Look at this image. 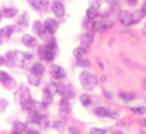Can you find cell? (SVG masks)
<instances>
[{
  "label": "cell",
  "mask_w": 146,
  "mask_h": 134,
  "mask_svg": "<svg viewBox=\"0 0 146 134\" xmlns=\"http://www.w3.org/2000/svg\"><path fill=\"white\" fill-rule=\"evenodd\" d=\"M37 51L39 56L42 57L43 61L46 63H53L56 56L59 54V46H57V40L54 37L47 39L42 46H37Z\"/></svg>",
  "instance_id": "obj_1"
},
{
  "label": "cell",
  "mask_w": 146,
  "mask_h": 134,
  "mask_svg": "<svg viewBox=\"0 0 146 134\" xmlns=\"http://www.w3.org/2000/svg\"><path fill=\"white\" fill-rule=\"evenodd\" d=\"M78 79H79V83H80L82 89H83L85 91H88V93L92 91V90H95V87H96L98 83H99V79H98L96 74H95L93 72H90V70H82V72L79 73Z\"/></svg>",
  "instance_id": "obj_2"
},
{
  "label": "cell",
  "mask_w": 146,
  "mask_h": 134,
  "mask_svg": "<svg viewBox=\"0 0 146 134\" xmlns=\"http://www.w3.org/2000/svg\"><path fill=\"white\" fill-rule=\"evenodd\" d=\"M5 64L23 69V67L26 66V61H25V57H23V51H20V50H9L5 54Z\"/></svg>",
  "instance_id": "obj_3"
},
{
  "label": "cell",
  "mask_w": 146,
  "mask_h": 134,
  "mask_svg": "<svg viewBox=\"0 0 146 134\" xmlns=\"http://www.w3.org/2000/svg\"><path fill=\"white\" fill-rule=\"evenodd\" d=\"M93 114L99 118H109V120H119L120 113L115 108L106 107V106H96L93 110Z\"/></svg>",
  "instance_id": "obj_4"
},
{
  "label": "cell",
  "mask_w": 146,
  "mask_h": 134,
  "mask_svg": "<svg viewBox=\"0 0 146 134\" xmlns=\"http://www.w3.org/2000/svg\"><path fill=\"white\" fill-rule=\"evenodd\" d=\"M59 29V20L56 17H46L43 20V36L42 39H50L54 36V33Z\"/></svg>",
  "instance_id": "obj_5"
},
{
  "label": "cell",
  "mask_w": 146,
  "mask_h": 134,
  "mask_svg": "<svg viewBox=\"0 0 146 134\" xmlns=\"http://www.w3.org/2000/svg\"><path fill=\"white\" fill-rule=\"evenodd\" d=\"M112 27H113V22H110L109 19L98 17V19L92 20V23H90V30L93 33H105V32L110 30Z\"/></svg>",
  "instance_id": "obj_6"
},
{
  "label": "cell",
  "mask_w": 146,
  "mask_h": 134,
  "mask_svg": "<svg viewBox=\"0 0 146 134\" xmlns=\"http://www.w3.org/2000/svg\"><path fill=\"white\" fill-rule=\"evenodd\" d=\"M50 10L53 13V16L60 22H64L66 19V7H64V3L63 0H53V2H50Z\"/></svg>",
  "instance_id": "obj_7"
},
{
  "label": "cell",
  "mask_w": 146,
  "mask_h": 134,
  "mask_svg": "<svg viewBox=\"0 0 146 134\" xmlns=\"http://www.w3.org/2000/svg\"><path fill=\"white\" fill-rule=\"evenodd\" d=\"M49 74L56 81H63L66 79V76H67L66 70L63 69V66H60V64H52L49 67Z\"/></svg>",
  "instance_id": "obj_8"
},
{
  "label": "cell",
  "mask_w": 146,
  "mask_h": 134,
  "mask_svg": "<svg viewBox=\"0 0 146 134\" xmlns=\"http://www.w3.org/2000/svg\"><path fill=\"white\" fill-rule=\"evenodd\" d=\"M20 43H22L26 49H29V50H32V49H37V46H39L36 36H33V34H30V33H25V34H22V36H20Z\"/></svg>",
  "instance_id": "obj_9"
},
{
  "label": "cell",
  "mask_w": 146,
  "mask_h": 134,
  "mask_svg": "<svg viewBox=\"0 0 146 134\" xmlns=\"http://www.w3.org/2000/svg\"><path fill=\"white\" fill-rule=\"evenodd\" d=\"M0 84L5 86L6 89L12 90L16 87V80L13 79V76H10L7 72L5 70H0Z\"/></svg>",
  "instance_id": "obj_10"
},
{
  "label": "cell",
  "mask_w": 146,
  "mask_h": 134,
  "mask_svg": "<svg viewBox=\"0 0 146 134\" xmlns=\"http://www.w3.org/2000/svg\"><path fill=\"white\" fill-rule=\"evenodd\" d=\"M57 111H59V117L66 120V117L70 113V101L63 99V97H60V100L57 103Z\"/></svg>",
  "instance_id": "obj_11"
},
{
  "label": "cell",
  "mask_w": 146,
  "mask_h": 134,
  "mask_svg": "<svg viewBox=\"0 0 146 134\" xmlns=\"http://www.w3.org/2000/svg\"><path fill=\"white\" fill-rule=\"evenodd\" d=\"M93 40H95V33H93L92 30H88V32H85V33L80 36V46L88 50V49L92 47Z\"/></svg>",
  "instance_id": "obj_12"
},
{
  "label": "cell",
  "mask_w": 146,
  "mask_h": 134,
  "mask_svg": "<svg viewBox=\"0 0 146 134\" xmlns=\"http://www.w3.org/2000/svg\"><path fill=\"white\" fill-rule=\"evenodd\" d=\"M136 97H137L136 93H133V91H127V90H120V91L117 93V99H119L123 104H130L132 101L136 100Z\"/></svg>",
  "instance_id": "obj_13"
},
{
  "label": "cell",
  "mask_w": 146,
  "mask_h": 134,
  "mask_svg": "<svg viewBox=\"0 0 146 134\" xmlns=\"http://www.w3.org/2000/svg\"><path fill=\"white\" fill-rule=\"evenodd\" d=\"M17 103H19L20 108H22L23 111H26V113L35 110V107H36V100H33L32 96H29V97H26V99H22V100H19Z\"/></svg>",
  "instance_id": "obj_14"
},
{
  "label": "cell",
  "mask_w": 146,
  "mask_h": 134,
  "mask_svg": "<svg viewBox=\"0 0 146 134\" xmlns=\"http://www.w3.org/2000/svg\"><path fill=\"white\" fill-rule=\"evenodd\" d=\"M117 22L123 26H132V12L130 10H120L117 14Z\"/></svg>",
  "instance_id": "obj_15"
},
{
  "label": "cell",
  "mask_w": 146,
  "mask_h": 134,
  "mask_svg": "<svg viewBox=\"0 0 146 134\" xmlns=\"http://www.w3.org/2000/svg\"><path fill=\"white\" fill-rule=\"evenodd\" d=\"M29 73L43 77V74L46 73V67H44V64H43L42 61H35V63H32L30 67H29Z\"/></svg>",
  "instance_id": "obj_16"
},
{
  "label": "cell",
  "mask_w": 146,
  "mask_h": 134,
  "mask_svg": "<svg viewBox=\"0 0 146 134\" xmlns=\"http://www.w3.org/2000/svg\"><path fill=\"white\" fill-rule=\"evenodd\" d=\"M53 97H54V94L47 89V87H44L43 89V91H42V99H40V103H42V106L46 108V107H49L52 103H53Z\"/></svg>",
  "instance_id": "obj_17"
},
{
  "label": "cell",
  "mask_w": 146,
  "mask_h": 134,
  "mask_svg": "<svg viewBox=\"0 0 146 134\" xmlns=\"http://www.w3.org/2000/svg\"><path fill=\"white\" fill-rule=\"evenodd\" d=\"M29 5L36 12H43L50 6V0H29Z\"/></svg>",
  "instance_id": "obj_18"
},
{
  "label": "cell",
  "mask_w": 146,
  "mask_h": 134,
  "mask_svg": "<svg viewBox=\"0 0 146 134\" xmlns=\"http://www.w3.org/2000/svg\"><path fill=\"white\" fill-rule=\"evenodd\" d=\"M145 17H146V10H145L143 7L132 10V26H133V24H137V23H140V22H142Z\"/></svg>",
  "instance_id": "obj_19"
},
{
  "label": "cell",
  "mask_w": 146,
  "mask_h": 134,
  "mask_svg": "<svg viewBox=\"0 0 146 134\" xmlns=\"http://www.w3.org/2000/svg\"><path fill=\"white\" fill-rule=\"evenodd\" d=\"M30 13L29 12H22L20 14H19V17H17V26L19 27H23V29H26V27H29L30 26Z\"/></svg>",
  "instance_id": "obj_20"
},
{
  "label": "cell",
  "mask_w": 146,
  "mask_h": 134,
  "mask_svg": "<svg viewBox=\"0 0 146 134\" xmlns=\"http://www.w3.org/2000/svg\"><path fill=\"white\" fill-rule=\"evenodd\" d=\"M0 13H2L3 19H13L19 14V9L15 6H7V7H3L0 10Z\"/></svg>",
  "instance_id": "obj_21"
},
{
  "label": "cell",
  "mask_w": 146,
  "mask_h": 134,
  "mask_svg": "<svg viewBox=\"0 0 146 134\" xmlns=\"http://www.w3.org/2000/svg\"><path fill=\"white\" fill-rule=\"evenodd\" d=\"M15 32H16V26H13V24H7V26H3L2 29H0V34H2V39L3 40L12 39V36L15 34Z\"/></svg>",
  "instance_id": "obj_22"
},
{
  "label": "cell",
  "mask_w": 146,
  "mask_h": 134,
  "mask_svg": "<svg viewBox=\"0 0 146 134\" xmlns=\"http://www.w3.org/2000/svg\"><path fill=\"white\" fill-rule=\"evenodd\" d=\"M79 103H80L82 107L89 108V107H92V104H93V99H92V96H90L88 91H85V93H80V94H79Z\"/></svg>",
  "instance_id": "obj_23"
},
{
  "label": "cell",
  "mask_w": 146,
  "mask_h": 134,
  "mask_svg": "<svg viewBox=\"0 0 146 134\" xmlns=\"http://www.w3.org/2000/svg\"><path fill=\"white\" fill-rule=\"evenodd\" d=\"M30 27H32V32L35 33L33 36H36V37H42V36H43V20L36 19V20L30 24Z\"/></svg>",
  "instance_id": "obj_24"
},
{
  "label": "cell",
  "mask_w": 146,
  "mask_h": 134,
  "mask_svg": "<svg viewBox=\"0 0 146 134\" xmlns=\"http://www.w3.org/2000/svg\"><path fill=\"white\" fill-rule=\"evenodd\" d=\"M86 53H88V50L85 47H82V46H78V47H75L72 50V56L75 57L76 61L82 60V58H86Z\"/></svg>",
  "instance_id": "obj_25"
},
{
  "label": "cell",
  "mask_w": 146,
  "mask_h": 134,
  "mask_svg": "<svg viewBox=\"0 0 146 134\" xmlns=\"http://www.w3.org/2000/svg\"><path fill=\"white\" fill-rule=\"evenodd\" d=\"M40 116H42V111H39V110H32V111H29V113H27V120H26L27 124H37Z\"/></svg>",
  "instance_id": "obj_26"
},
{
  "label": "cell",
  "mask_w": 146,
  "mask_h": 134,
  "mask_svg": "<svg viewBox=\"0 0 146 134\" xmlns=\"http://www.w3.org/2000/svg\"><path fill=\"white\" fill-rule=\"evenodd\" d=\"M50 127H53L54 130H57L59 133H62L63 130H66V127H67V124H66V120L64 118H56V120H53L52 121V125Z\"/></svg>",
  "instance_id": "obj_27"
},
{
  "label": "cell",
  "mask_w": 146,
  "mask_h": 134,
  "mask_svg": "<svg viewBox=\"0 0 146 134\" xmlns=\"http://www.w3.org/2000/svg\"><path fill=\"white\" fill-rule=\"evenodd\" d=\"M98 17H99V10L95 9V7H92V6H89V7L86 9L85 19H88L89 22H92V20H95V19H98Z\"/></svg>",
  "instance_id": "obj_28"
},
{
  "label": "cell",
  "mask_w": 146,
  "mask_h": 134,
  "mask_svg": "<svg viewBox=\"0 0 146 134\" xmlns=\"http://www.w3.org/2000/svg\"><path fill=\"white\" fill-rule=\"evenodd\" d=\"M26 80H27V83H29L30 86H33V87H39V86L42 84V77H40V76H36V74H32V73L27 74Z\"/></svg>",
  "instance_id": "obj_29"
},
{
  "label": "cell",
  "mask_w": 146,
  "mask_h": 134,
  "mask_svg": "<svg viewBox=\"0 0 146 134\" xmlns=\"http://www.w3.org/2000/svg\"><path fill=\"white\" fill-rule=\"evenodd\" d=\"M37 125H39L40 128H49V127L52 125V121H50L49 116H46V114L42 113V116H40V118H39V121H37Z\"/></svg>",
  "instance_id": "obj_30"
},
{
  "label": "cell",
  "mask_w": 146,
  "mask_h": 134,
  "mask_svg": "<svg viewBox=\"0 0 146 134\" xmlns=\"http://www.w3.org/2000/svg\"><path fill=\"white\" fill-rule=\"evenodd\" d=\"M27 121H20V120H16L12 125V130H16V131H22V133H26L27 130Z\"/></svg>",
  "instance_id": "obj_31"
},
{
  "label": "cell",
  "mask_w": 146,
  "mask_h": 134,
  "mask_svg": "<svg viewBox=\"0 0 146 134\" xmlns=\"http://www.w3.org/2000/svg\"><path fill=\"white\" fill-rule=\"evenodd\" d=\"M129 110H130L132 114H136V116H145L146 114V106H132Z\"/></svg>",
  "instance_id": "obj_32"
},
{
  "label": "cell",
  "mask_w": 146,
  "mask_h": 134,
  "mask_svg": "<svg viewBox=\"0 0 146 134\" xmlns=\"http://www.w3.org/2000/svg\"><path fill=\"white\" fill-rule=\"evenodd\" d=\"M75 96H76V93H75V90H73L70 86H67L66 84V89H64V94H63V99H66V100H72V99H75Z\"/></svg>",
  "instance_id": "obj_33"
},
{
  "label": "cell",
  "mask_w": 146,
  "mask_h": 134,
  "mask_svg": "<svg viewBox=\"0 0 146 134\" xmlns=\"http://www.w3.org/2000/svg\"><path fill=\"white\" fill-rule=\"evenodd\" d=\"M78 67H80L83 70H89V67H92V63L88 58H82V60H78Z\"/></svg>",
  "instance_id": "obj_34"
},
{
  "label": "cell",
  "mask_w": 146,
  "mask_h": 134,
  "mask_svg": "<svg viewBox=\"0 0 146 134\" xmlns=\"http://www.w3.org/2000/svg\"><path fill=\"white\" fill-rule=\"evenodd\" d=\"M66 131H67V134H80V128L76 124H69L66 127Z\"/></svg>",
  "instance_id": "obj_35"
},
{
  "label": "cell",
  "mask_w": 146,
  "mask_h": 134,
  "mask_svg": "<svg viewBox=\"0 0 146 134\" xmlns=\"http://www.w3.org/2000/svg\"><path fill=\"white\" fill-rule=\"evenodd\" d=\"M120 37L122 39H125V40H129V41H137V37H135L132 33H129V32H122L120 33Z\"/></svg>",
  "instance_id": "obj_36"
},
{
  "label": "cell",
  "mask_w": 146,
  "mask_h": 134,
  "mask_svg": "<svg viewBox=\"0 0 146 134\" xmlns=\"http://www.w3.org/2000/svg\"><path fill=\"white\" fill-rule=\"evenodd\" d=\"M89 134H109L108 128H102V127H92L89 130Z\"/></svg>",
  "instance_id": "obj_37"
},
{
  "label": "cell",
  "mask_w": 146,
  "mask_h": 134,
  "mask_svg": "<svg viewBox=\"0 0 146 134\" xmlns=\"http://www.w3.org/2000/svg\"><path fill=\"white\" fill-rule=\"evenodd\" d=\"M119 127H129L130 125V118L129 117H123V118H119V123H117Z\"/></svg>",
  "instance_id": "obj_38"
},
{
  "label": "cell",
  "mask_w": 146,
  "mask_h": 134,
  "mask_svg": "<svg viewBox=\"0 0 146 134\" xmlns=\"http://www.w3.org/2000/svg\"><path fill=\"white\" fill-rule=\"evenodd\" d=\"M7 106H9V101H7V99H0V114H3V113L6 111Z\"/></svg>",
  "instance_id": "obj_39"
},
{
  "label": "cell",
  "mask_w": 146,
  "mask_h": 134,
  "mask_svg": "<svg viewBox=\"0 0 146 134\" xmlns=\"http://www.w3.org/2000/svg\"><path fill=\"white\" fill-rule=\"evenodd\" d=\"M102 5H103V0H89V6H92L98 10L102 7Z\"/></svg>",
  "instance_id": "obj_40"
},
{
  "label": "cell",
  "mask_w": 146,
  "mask_h": 134,
  "mask_svg": "<svg viewBox=\"0 0 146 134\" xmlns=\"http://www.w3.org/2000/svg\"><path fill=\"white\" fill-rule=\"evenodd\" d=\"M102 94H103V97L108 99V100H113V99H115V96L112 94V91L108 90V89H103V90H102Z\"/></svg>",
  "instance_id": "obj_41"
},
{
  "label": "cell",
  "mask_w": 146,
  "mask_h": 134,
  "mask_svg": "<svg viewBox=\"0 0 146 134\" xmlns=\"http://www.w3.org/2000/svg\"><path fill=\"white\" fill-rule=\"evenodd\" d=\"M126 2V5L129 6V7H132V9H135L137 5H139V0H125Z\"/></svg>",
  "instance_id": "obj_42"
},
{
  "label": "cell",
  "mask_w": 146,
  "mask_h": 134,
  "mask_svg": "<svg viewBox=\"0 0 146 134\" xmlns=\"http://www.w3.org/2000/svg\"><path fill=\"white\" fill-rule=\"evenodd\" d=\"M26 134H40V131L37 128H35V127H27Z\"/></svg>",
  "instance_id": "obj_43"
},
{
  "label": "cell",
  "mask_w": 146,
  "mask_h": 134,
  "mask_svg": "<svg viewBox=\"0 0 146 134\" xmlns=\"http://www.w3.org/2000/svg\"><path fill=\"white\" fill-rule=\"evenodd\" d=\"M99 83H100V84L108 83V77H106V76H100V77H99Z\"/></svg>",
  "instance_id": "obj_44"
},
{
  "label": "cell",
  "mask_w": 146,
  "mask_h": 134,
  "mask_svg": "<svg viewBox=\"0 0 146 134\" xmlns=\"http://www.w3.org/2000/svg\"><path fill=\"white\" fill-rule=\"evenodd\" d=\"M109 134H125V133H123L122 130H112Z\"/></svg>",
  "instance_id": "obj_45"
},
{
  "label": "cell",
  "mask_w": 146,
  "mask_h": 134,
  "mask_svg": "<svg viewBox=\"0 0 146 134\" xmlns=\"http://www.w3.org/2000/svg\"><path fill=\"white\" fill-rule=\"evenodd\" d=\"M139 134H146V127H145V125H140V130H139Z\"/></svg>",
  "instance_id": "obj_46"
},
{
  "label": "cell",
  "mask_w": 146,
  "mask_h": 134,
  "mask_svg": "<svg viewBox=\"0 0 146 134\" xmlns=\"http://www.w3.org/2000/svg\"><path fill=\"white\" fill-rule=\"evenodd\" d=\"M142 87H143V90H146V77H143V80H142Z\"/></svg>",
  "instance_id": "obj_47"
},
{
  "label": "cell",
  "mask_w": 146,
  "mask_h": 134,
  "mask_svg": "<svg viewBox=\"0 0 146 134\" xmlns=\"http://www.w3.org/2000/svg\"><path fill=\"white\" fill-rule=\"evenodd\" d=\"M139 124H140V125H145V127H146V118H142V120L139 121Z\"/></svg>",
  "instance_id": "obj_48"
},
{
  "label": "cell",
  "mask_w": 146,
  "mask_h": 134,
  "mask_svg": "<svg viewBox=\"0 0 146 134\" xmlns=\"http://www.w3.org/2000/svg\"><path fill=\"white\" fill-rule=\"evenodd\" d=\"M2 64H5V56L0 54V66H2Z\"/></svg>",
  "instance_id": "obj_49"
},
{
  "label": "cell",
  "mask_w": 146,
  "mask_h": 134,
  "mask_svg": "<svg viewBox=\"0 0 146 134\" xmlns=\"http://www.w3.org/2000/svg\"><path fill=\"white\" fill-rule=\"evenodd\" d=\"M10 134H23V133H22V131H16V130H12Z\"/></svg>",
  "instance_id": "obj_50"
},
{
  "label": "cell",
  "mask_w": 146,
  "mask_h": 134,
  "mask_svg": "<svg viewBox=\"0 0 146 134\" xmlns=\"http://www.w3.org/2000/svg\"><path fill=\"white\" fill-rule=\"evenodd\" d=\"M99 69H102V70L105 69V64H103V63H99Z\"/></svg>",
  "instance_id": "obj_51"
},
{
  "label": "cell",
  "mask_w": 146,
  "mask_h": 134,
  "mask_svg": "<svg viewBox=\"0 0 146 134\" xmlns=\"http://www.w3.org/2000/svg\"><path fill=\"white\" fill-rule=\"evenodd\" d=\"M0 134H10V131H0Z\"/></svg>",
  "instance_id": "obj_52"
},
{
  "label": "cell",
  "mask_w": 146,
  "mask_h": 134,
  "mask_svg": "<svg viewBox=\"0 0 146 134\" xmlns=\"http://www.w3.org/2000/svg\"><path fill=\"white\" fill-rule=\"evenodd\" d=\"M142 7H143V9L146 10V0H143V6H142Z\"/></svg>",
  "instance_id": "obj_53"
},
{
  "label": "cell",
  "mask_w": 146,
  "mask_h": 134,
  "mask_svg": "<svg viewBox=\"0 0 146 134\" xmlns=\"http://www.w3.org/2000/svg\"><path fill=\"white\" fill-rule=\"evenodd\" d=\"M2 43H3V39H2V34H0V46H2Z\"/></svg>",
  "instance_id": "obj_54"
},
{
  "label": "cell",
  "mask_w": 146,
  "mask_h": 134,
  "mask_svg": "<svg viewBox=\"0 0 146 134\" xmlns=\"http://www.w3.org/2000/svg\"><path fill=\"white\" fill-rule=\"evenodd\" d=\"M2 19H3V16H2V13H0V22H2Z\"/></svg>",
  "instance_id": "obj_55"
},
{
  "label": "cell",
  "mask_w": 146,
  "mask_h": 134,
  "mask_svg": "<svg viewBox=\"0 0 146 134\" xmlns=\"http://www.w3.org/2000/svg\"><path fill=\"white\" fill-rule=\"evenodd\" d=\"M145 29H146V23H145Z\"/></svg>",
  "instance_id": "obj_56"
},
{
  "label": "cell",
  "mask_w": 146,
  "mask_h": 134,
  "mask_svg": "<svg viewBox=\"0 0 146 134\" xmlns=\"http://www.w3.org/2000/svg\"><path fill=\"white\" fill-rule=\"evenodd\" d=\"M145 34H146V32H145Z\"/></svg>",
  "instance_id": "obj_57"
}]
</instances>
